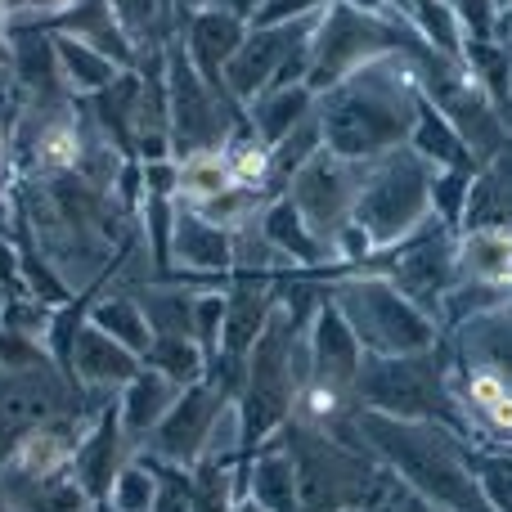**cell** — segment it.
Instances as JSON below:
<instances>
[{
  "mask_svg": "<svg viewBox=\"0 0 512 512\" xmlns=\"http://www.w3.org/2000/svg\"><path fill=\"white\" fill-rule=\"evenodd\" d=\"M418 104H423V90H418L414 54L396 50L315 95V122L328 153L346 162H373L409 140Z\"/></svg>",
  "mask_w": 512,
  "mask_h": 512,
  "instance_id": "6da1fadb",
  "label": "cell"
},
{
  "mask_svg": "<svg viewBox=\"0 0 512 512\" xmlns=\"http://www.w3.org/2000/svg\"><path fill=\"white\" fill-rule=\"evenodd\" d=\"M355 436H364V450L387 463L391 477L427 512H490L459 432L355 409Z\"/></svg>",
  "mask_w": 512,
  "mask_h": 512,
  "instance_id": "7a4b0ae2",
  "label": "cell"
},
{
  "mask_svg": "<svg viewBox=\"0 0 512 512\" xmlns=\"http://www.w3.org/2000/svg\"><path fill=\"white\" fill-rule=\"evenodd\" d=\"M432 180L436 167L427 158H418L409 144L364 162L351 225L369 239L373 252L396 248L432 221Z\"/></svg>",
  "mask_w": 512,
  "mask_h": 512,
  "instance_id": "3957f363",
  "label": "cell"
},
{
  "mask_svg": "<svg viewBox=\"0 0 512 512\" xmlns=\"http://www.w3.org/2000/svg\"><path fill=\"white\" fill-rule=\"evenodd\" d=\"M328 301L342 310L355 342L364 346V355H423L441 346L436 319L427 310H418L382 274H369V270L337 274L328 283Z\"/></svg>",
  "mask_w": 512,
  "mask_h": 512,
  "instance_id": "277c9868",
  "label": "cell"
},
{
  "mask_svg": "<svg viewBox=\"0 0 512 512\" xmlns=\"http://www.w3.org/2000/svg\"><path fill=\"white\" fill-rule=\"evenodd\" d=\"M351 396L360 409L391 418H409V423H441L450 432L468 436V418L454 396L450 369H436V355H364L360 373H355Z\"/></svg>",
  "mask_w": 512,
  "mask_h": 512,
  "instance_id": "5b68a950",
  "label": "cell"
},
{
  "mask_svg": "<svg viewBox=\"0 0 512 512\" xmlns=\"http://www.w3.org/2000/svg\"><path fill=\"white\" fill-rule=\"evenodd\" d=\"M409 41H414V32H409L400 18L369 14V9H355V5H346V0H328L315 23V36H310L306 86L315 90V95H324L328 86H337V81L351 77L364 63L382 59V54L409 50Z\"/></svg>",
  "mask_w": 512,
  "mask_h": 512,
  "instance_id": "8992f818",
  "label": "cell"
},
{
  "mask_svg": "<svg viewBox=\"0 0 512 512\" xmlns=\"http://www.w3.org/2000/svg\"><path fill=\"white\" fill-rule=\"evenodd\" d=\"M167 113H171V153L189 158L203 149L230 144V113H239L230 95L212 90L180 41H167Z\"/></svg>",
  "mask_w": 512,
  "mask_h": 512,
  "instance_id": "52a82bcc",
  "label": "cell"
},
{
  "mask_svg": "<svg viewBox=\"0 0 512 512\" xmlns=\"http://www.w3.org/2000/svg\"><path fill=\"white\" fill-rule=\"evenodd\" d=\"M454 239H459V234L432 216V221H427L418 234H409L405 243H396V248H387V252H373V256H387V261L373 265V270L364 265V270L391 279L418 310H427V315L436 319L445 310V297L459 288Z\"/></svg>",
  "mask_w": 512,
  "mask_h": 512,
  "instance_id": "ba28073f",
  "label": "cell"
},
{
  "mask_svg": "<svg viewBox=\"0 0 512 512\" xmlns=\"http://www.w3.org/2000/svg\"><path fill=\"white\" fill-rule=\"evenodd\" d=\"M360 180H364V162H346L337 153L319 149L292 171V180L283 185V198L301 212V221L328 243L333 252L337 234L351 225L355 212V194H360Z\"/></svg>",
  "mask_w": 512,
  "mask_h": 512,
  "instance_id": "9c48e42d",
  "label": "cell"
},
{
  "mask_svg": "<svg viewBox=\"0 0 512 512\" xmlns=\"http://www.w3.org/2000/svg\"><path fill=\"white\" fill-rule=\"evenodd\" d=\"M230 391H221L212 378L194 382L176 396V405L167 409L158 427L144 436L149 445V459H162V463H180V468H194L203 459L207 441H212V427L221 418V409L230 405Z\"/></svg>",
  "mask_w": 512,
  "mask_h": 512,
  "instance_id": "30bf717a",
  "label": "cell"
},
{
  "mask_svg": "<svg viewBox=\"0 0 512 512\" xmlns=\"http://www.w3.org/2000/svg\"><path fill=\"white\" fill-rule=\"evenodd\" d=\"M319 14H324V9H319ZM319 14L301 18V23H288V27H248L243 45L234 50V59L225 63V95L239 108H248L261 90H270L274 77L283 72V63H288V54L315 36Z\"/></svg>",
  "mask_w": 512,
  "mask_h": 512,
  "instance_id": "8fae6325",
  "label": "cell"
},
{
  "mask_svg": "<svg viewBox=\"0 0 512 512\" xmlns=\"http://www.w3.org/2000/svg\"><path fill=\"white\" fill-rule=\"evenodd\" d=\"M306 360H310V382L337 391V396H346L355 387V373L364 364V346L355 342L351 324L328 297L319 301L306 324Z\"/></svg>",
  "mask_w": 512,
  "mask_h": 512,
  "instance_id": "7c38bea8",
  "label": "cell"
},
{
  "mask_svg": "<svg viewBox=\"0 0 512 512\" xmlns=\"http://www.w3.org/2000/svg\"><path fill=\"white\" fill-rule=\"evenodd\" d=\"M171 261L180 270L194 274H225L234 270V230L207 221L203 212L176 203V221H171Z\"/></svg>",
  "mask_w": 512,
  "mask_h": 512,
  "instance_id": "4fadbf2b",
  "label": "cell"
},
{
  "mask_svg": "<svg viewBox=\"0 0 512 512\" xmlns=\"http://www.w3.org/2000/svg\"><path fill=\"white\" fill-rule=\"evenodd\" d=\"M243 36H248V23L221 14V9H198V14L185 18V36H180V45H185V54L194 59V68L203 72L207 86L225 95V63L234 59V50L243 45Z\"/></svg>",
  "mask_w": 512,
  "mask_h": 512,
  "instance_id": "5bb4252c",
  "label": "cell"
},
{
  "mask_svg": "<svg viewBox=\"0 0 512 512\" xmlns=\"http://www.w3.org/2000/svg\"><path fill=\"white\" fill-rule=\"evenodd\" d=\"M454 265H459V283L508 292L512 288V230H504V225L459 230V239H454Z\"/></svg>",
  "mask_w": 512,
  "mask_h": 512,
  "instance_id": "9a60e30c",
  "label": "cell"
},
{
  "mask_svg": "<svg viewBox=\"0 0 512 512\" xmlns=\"http://www.w3.org/2000/svg\"><path fill=\"white\" fill-rule=\"evenodd\" d=\"M140 369H144L140 355L126 351L122 342H113V337H108L104 328H95L90 319H81L77 342H72V351H68L72 378L86 382V387H126Z\"/></svg>",
  "mask_w": 512,
  "mask_h": 512,
  "instance_id": "2e32d148",
  "label": "cell"
},
{
  "mask_svg": "<svg viewBox=\"0 0 512 512\" xmlns=\"http://www.w3.org/2000/svg\"><path fill=\"white\" fill-rule=\"evenodd\" d=\"M131 436L122 432V418H117V409H108V414H99L95 432L81 436L77 450H72V481H81V490H86L90 499H108V486H113V477L126 468L122 450Z\"/></svg>",
  "mask_w": 512,
  "mask_h": 512,
  "instance_id": "e0dca14e",
  "label": "cell"
},
{
  "mask_svg": "<svg viewBox=\"0 0 512 512\" xmlns=\"http://www.w3.org/2000/svg\"><path fill=\"white\" fill-rule=\"evenodd\" d=\"M243 477H248V499L265 512H301L297 490V454L292 445L265 441L256 454L243 459Z\"/></svg>",
  "mask_w": 512,
  "mask_h": 512,
  "instance_id": "ac0fdd59",
  "label": "cell"
},
{
  "mask_svg": "<svg viewBox=\"0 0 512 512\" xmlns=\"http://www.w3.org/2000/svg\"><path fill=\"white\" fill-rule=\"evenodd\" d=\"M252 126V140L265 144V149H279L292 131H297L306 117H315V90L310 86H279L256 95L248 108H243Z\"/></svg>",
  "mask_w": 512,
  "mask_h": 512,
  "instance_id": "d6986e66",
  "label": "cell"
},
{
  "mask_svg": "<svg viewBox=\"0 0 512 512\" xmlns=\"http://www.w3.org/2000/svg\"><path fill=\"white\" fill-rule=\"evenodd\" d=\"M261 234L270 239V248L279 252L288 265H310V270H319V265L333 261L328 243L301 221V212L283 194L261 207Z\"/></svg>",
  "mask_w": 512,
  "mask_h": 512,
  "instance_id": "ffe728a7",
  "label": "cell"
},
{
  "mask_svg": "<svg viewBox=\"0 0 512 512\" xmlns=\"http://www.w3.org/2000/svg\"><path fill=\"white\" fill-rule=\"evenodd\" d=\"M180 391H185V387H176L171 378H162L158 369H149V364H144V369L122 387V400H117L122 432L131 436V441H144V436H149L153 427L167 418V409L176 405Z\"/></svg>",
  "mask_w": 512,
  "mask_h": 512,
  "instance_id": "44dd1931",
  "label": "cell"
},
{
  "mask_svg": "<svg viewBox=\"0 0 512 512\" xmlns=\"http://www.w3.org/2000/svg\"><path fill=\"white\" fill-rule=\"evenodd\" d=\"M387 14L400 18V23H405L423 45H432L436 54L463 63V54H468V36H463L450 0H387Z\"/></svg>",
  "mask_w": 512,
  "mask_h": 512,
  "instance_id": "7402d4cb",
  "label": "cell"
},
{
  "mask_svg": "<svg viewBox=\"0 0 512 512\" xmlns=\"http://www.w3.org/2000/svg\"><path fill=\"white\" fill-rule=\"evenodd\" d=\"M409 149L418 153V158H427L436 171H477V158H472V149L463 144V135L450 126V117L441 113V108L432 104V99H423L418 104V117H414V131H409Z\"/></svg>",
  "mask_w": 512,
  "mask_h": 512,
  "instance_id": "603a6c76",
  "label": "cell"
},
{
  "mask_svg": "<svg viewBox=\"0 0 512 512\" xmlns=\"http://www.w3.org/2000/svg\"><path fill=\"white\" fill-rule=\"evenodd\" d=\"M472 225H504L512 230V144L486 167H477L468 189V212H463V230Z\"/></svg>",
  "mask_w": 512,
  "mask_h": 512,
  "instance_id": "cb8c5ba5",
  "label": "cell"
},
{
  "mask_svg": "<svg viewBox=\"0 0 512 512\" xmlns=\"http://www.w3.org/2000/svg\"><path fill=\"white\" fill-rule=\"evenodd\" d=\"M50 36H54V54H59L63 86L77 90V95H86V99L99 95V90H108L126 72V68H117V63L108 59L104 50L77 41V36H68V32H50Z\"/></svg>",
  "mask_w": 512,
  "mask_h": 512,
  "instance_id": "d4e9b609",
  "label": "cell"
},
{
  "mask_svg": "<svg viewBox=\"0 0 512 512\" xmlns=\"http://www.w3.org/2000/svg\"><path fill=\"white\" fill-rule=\"evenodd\" d=\"M14 32V77L23 81L27 90H41L50 95L54 86H63V72H59V54H54V36L45 27H9Z\"/></svg>",
  "mask_w": 512,
  "mask_h": 512,
  "instance_id": "484cf974",
  "label": "cell"
},
{
  "mask_svg": "<svg viewBox=\"0 0 512 512\" xmlns=\"http://www.w3.org/2000/svg\"><path fill=\"white\" fill-rule=\"evenodd\" d=\"M90 324L104 328L113 342H122L126 351H135L144 360L153 346V328H149V315H144V306L135 297H104L90 306Z\"/></svg>",
  "mask_w": 512,
  "mask_h": 512,
  "instance_id": "4316f807",
  "label": "cell"
},
{
  "mask_svg": "<svg viewBox=\"0 0 512 512\" xmlns=\"http://www.w3.org/2000/svg\"><path fill=\"white\" fill-rule=\"evenodd\" d=\"M194 512H234L248 499V477H243V463H212L198 459L194 468Z\"/></svg>",
  "mask_w": 512,
  "mask_h": 512,
  "instance_id": "83f0119b",
  "label": "cell"
},
{
  "mask_svg": "<svg viewBox=\"0 0 512 512\" xmlns=\"http://www.w3.org/2000/svg\"><path fill=\"white\" fill-rule=\"evenodd\" d=\"M72 450H77V445L68 441V432H59V427H32V432L14 445V472H23V477H32V481H45V477H54L63 463H72Z\"/></svg>",
  "mask_w": 512,
  "mask_h": 512,
  "instance_id": "f1b7e54d",
  "label": "cell"
},
{
  "mask_svg": "<svg viewBox=\"0 0 512 512\" xmlns=\"http://www.w3.org/2000/svg\"><path fill=\"white\" fill-rule=\"evenodd\" d=\"M144 364H149V369H158L162 378H171L176 387H194V382H203L207 369H212L207 351L194 342V337H153Z\"/></svg>",
  "mask_w": 512,
  "mask_h": 512,
  "instance_id": "f546056e",
  "label": "cell"
},
{
  "mask_svg": "<svg viewBox=\"0 0 512 512\" xmlns=\"http://www.w3.org/2000/svg\"><path fill=\"white\" fill-rule=\"evenodd\" d=\"M176 167H180V198H185V203H203V198H216L230 185H239L225 149L189 153V158H180Z\"/></svg>",
  "mask_w": 512,
  "mask_h": 512,
  "instance_id": "4dcf8cb0",
  "label": "cell"
},
{
  "mask_svg": "<svg viewBox=\"0 0 512 512\" xmlns=\"http://www.w3.org/2000/svg\"><path fill=\"white\" fill-rule=\"evenodd\" d=\"M194 301H198V292H176V288L144 292L140 306H144V315H149L153 337H194Z\"/></svg>",
  "mask_w": 512,
  "mask_h": 512,
  "instance_id": "1f68e13d",
  "label": "cell"
},
{
  "mask_svg": "<svg viewBox=\"0 0 512 512\" xmlns=\"http://www.w3.org/2000/svg\"><path fill=\"white\" fill-rule=\"evenodd\" d=\"M468 459H472V477H477L490 512H512V450L477 445V450H468Z\"/></svg>",
  "mask_w": 512,
  "mask_h": 512,
  "instance_id": "d6a6232c",
  "label": "cell"
},
{
  "mask_svg": "<svg viewBox=\"0 0 512 512\" xmlns=\"http://www.w3.org/2000/svg\"><path fill=\"white\" fill-rule=\"evenodd\" d=\"M153 459L140 454V459H126V468L113 477L104 504L113 512H153Z\"/></svg>",
  "mask_w": 512,
  "mask_h": 512,
  "instance_id": "836d02e7",
  "label": "cell"
},
{
  "mask_svg": "<svg viewBox=\"0 0 512 512\" xmlns=\"http://www.w3.org/2000/svg\"><path fill=\"white\" fill-rule=\"evenodd\" d=\"M108 9H113L117 27L126 32V41L135 45V50H144V45H167L158 41L162 32V18H167L171 0H108Z\"/></svg>",
  "mask_w": 512,
  "mask_h": 512,
  "instance_id": "e575fe53",
  "label": "cell"
},
{
  "mask_svg": "<svg viewBox=\"0 0 512 512\" xmlns=\"http://www.w3.org/2000/svg\"><path fill=\"white\" fill-rule=\"evenodd\" d=\"M477 171H436L432 180V216L450 225L454 234L463 230V212H468V189Z\"/></svg>",
  "mask_w": 512,
  "mask_h": 512,
  "instance_id": "d590c367",
  "label": "cell"
},
{
  "mask_svg": "<svg viewBox=\"0 0 512 512\" xmlns=\"http://www.w3.org/2000/svg\"><path fill=\"white\" fill-rule=\"evenodd\" d=\"M153 512H194V472L153 459Z\"/></svg>",
  "mask_w": 512,
  "mask_h": 512,
  "instance_id": "8d00e7d4",
  "label": "cell"
},
{
  "mask_svg": "<svg viewBox=\"0 0 512 512\" xmlns=\"http://www.w3.org/2000/svg\"><path fill=\"white\" fill-rule=\"evenodd\" d=\"M221 324H225V292H198L194 301V337L207 351V360L221 355Z\"/></svg>",
  "mask_w": 512,
  "mask_h": 512,
  "instance_id": "74e56055",
  "label": "cell"
},
{
  "mask_svg": "<svg viewBox=\"0 0 512 512\" xmlns=\"http://www.w3.org/2000/svg\"><path fill=\"white\" fill-rule=\"evenodd\" d=\"M454 18H459L468 41H495L499 27V0H450Z\"/></svg>",
  "mask_w": 512,
  "mask_h": 512,
  "instance_id": "f35d334b",
  "label": "cell"
},
{
  "mask_svg": "<svg viewBox=\"0 0 512 512\" xmlns=\"http://www.w3.org/2000/svg\"><path fill=\"white\" fill-rule=\"evenodd\" d=\"M324 5L328 0H261L252 27H288V23H301V18L319 14Z\"/></svg>",
  "mask_w": 512,
  "mask_h": 512,
  "instance_id": "ab89813d",
  "label": "cell"
},
{
  "mask_svg": "<svg viewBox=\"0 0 512 512\" xmlns=\"http://www.w3.org/2000/svg\"><path fill=\"white\" fill-rule=\"evenodd\" d=\"M207 9H221V14H230V18H239V23L252 27V18H256V9H261V0H207Z\"/></svg>",
  "mask_w": 512,
  "mask_h": 512,
  "instance_id": "60d3db41",
  "label": "cell"
},
{
  "mask_svg": "<svg viewBox=\"0 0 512 512\" xmlns=\"http://www.w3.org/2000/svg\"><path fill=\"white\" fill-rule=\"evenodd\" d=\"M171 9L180 14V23H185L189 14H198V9H207V0H171Z\"/></svg>",
  "mask_w": 512,
  "mask_h": 512,
  "instance_id": "b9f144b4",
  "label": "cell"
},
{
  "mask_svg": "<svg viewBox=\"0 0 512 512\" xmlns=\"http://www.w3.org/2000/svg\"><path fill=\"white\" fill-rule=\"evenodd\" d=\"M355 9H369V14H387V0H346Z\"/></svg>",
  "mask_w": 512,
  "mask_h": 512,
  "instance_id": "7bdbcfd3",
  "label": "cell"
},
{
  "mask_svg": "<svg viewBox=\"0 0 512 512\" xmlns=\"http://www.w3.org/2000/svg\"><path fill=\"white\" fill-rule=\"evenodd\" d=\"M504 122H508V131H512V81H508V108H504Z\"/></svg>",
  "mask_w": 512,
  "mask_h": 512,
  "instance_id": "ee69618b",
  "label": "cell"
},
{
  "mask_svg": "<svg viewBox=\"0 0 512 512\" xmlns=\"http://www.w3.org/2000/svg\"><path fill=\"white\" fill-rule=\"evenodd\" d=\"M400 512H427V508L418 504V499H409V504H400Z\"/></svg>",
  "mask_w": 512,
  "mask_h": 512,
  "instance_id": "f6af8a7d",
  "label": "cell"
},
{
  "mask_svg": "<svg viewBox=\"0 0 512 512\" xmlns=\"http://www.w3.org/2000/svg\"><path fill=\"white\" fill-rule=\"evenodd\" d=\"M234 512H265V508H256V504H252V499H243V504H239V508H234Z\"/></svg>",
  "mask_w": 512,
  "mask_h": 512,
  "instance_id": "bcb514c9",
  "label": "cell"
},
{
  "mask_svg": "<svg viewBox=\"0 0 512 512\" xmlns=\"http://www.w3.org/2000/svg\"><path fill=\"white\" fill-rule=\"evenodd\" d=\"M342 512H378V508H342Z\"/></svg>",
  "mask_w": 512,
  "mask_h": 512,
  "instance_id": "7dc6e473",
  "label": "cell"
}]
</instances>
